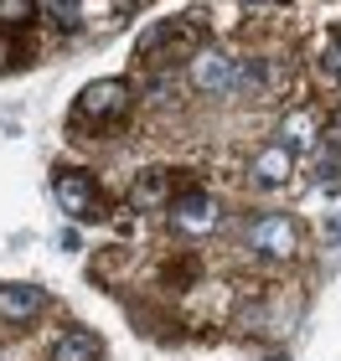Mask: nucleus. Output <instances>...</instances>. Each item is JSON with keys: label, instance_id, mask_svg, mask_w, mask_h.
I'll list each match as a JSON object with an SVG mask.
<instances>
[{"label": "nucleus", "instance_id": "nucleus-5", "mask_svg": "<svg viewBox=\"0 0 341 361\" xmlns=\"http://www.w3.org/2000/svg\"><path fill=\"white\" fill-rule=\"evenodd\" d=\"M166 212H171V222L181 227V233H213L217 227V202H213V191H202V186H181Z\"/></svg>", "mask_w": 341, "mask_h": 361}, {"label": "nucleus", "instance_id": "nucleus-13", "mask_svg": "<svg viewBox=\"0 0 341 361\" xmlns=\"http://www.w3.org/2000/svg\"><path fill=\"white\" fill-rule=\"evenodd\" d=\"M238 88H269V62L264 57L238 62Z\"/></svg>", "mask_w": 341, "mask_h": 361}, {"label": "nucleus", "instance_id": "nucleus-8", "mask_svg": "<svg viewBox=\"0 0 341 361\" xmlns=\"http://www.w3.org/2000/svg\"><path fill=\"white\" fill-rule=\"evenodd\" d=\"M47 305L52 300H47V289H37V284H0V320L6 325H31Z\"/></svg>", "mask_w": 341, "mask_h": 361}, {"label": "nucleus", "instance_id": "nucleus-7", "mask_svg": "<svg viewBox=\"0 0 341 361\" xmlns=\"http://www.w3.org/2000/svg\"><path fill=\"white\" fill-rule=\"evenodd\" d=\"M295 166H300V160L289 155L285 145H264V150L253 155V166H249V180L258 191H280V186L295 180Z\"/></svg>", "mask_w": 341, "mask_h": 361}, {"label": "nucleus", "instance_id": "nucleus-4", "mask_svg": "<svg viewBox=\"0 0 341 361\" xmlns=\"http://www.w3.org/2000/svg\"><path fill=\"white\" fill-rule=\"evenodd\" d=\"M140 52H145V57H155V52H166V57H197V52H202V21H197V16L160 21L150 37L140 42Z\"/></svg>", "mask_w": 341, "mask_h": 361}, {"label": "nucleus", "instance_id": "nucleus-2", "mask_svg": "<svg viewBox=\"0 0 341 361\" xmlns=\"http://www.w3.org/2000/svg\"><path fill=\"white\" fill-rule=\"evenodd\" d=\"M129 104H135V88L124 83V78H99V83H88L83 93H78V104H73V119L78 124H114V119H124Z\"/></svg>", "mask_w": 341, "mask_h": 361}, {"label": "nucleus", "instance_id": "nucleus-9", "mask_svg": "<svg viewBox=\"0 0 341 361\" xmlns=\"http://www.w3.org/2000/svg\"><path fill=\"white\" fill-rule=\"evenodd\" d=\"M321 140V119L311 109H295V114H285V124H280V135H274V145H285L289 155H311V145Z\"/></svg>", "mask_w": 341, "mask_h": 361}, {"label": "nucleus", "instance_id": "nucleus-1", "mask_svg": "<svg viewBox=\"0 0 341 361\" xmlns=\"http://www.w3.org/2000/svg\"><path fill=\"white\" fill-rule=\"evenodd\" d=\"M243 243H249L258 258H269V264H289L295 248H300V227H295V217H285V212H264V217H253L243 227Z\"/></svg>", "mask_w": 341, "mask_h": 361}, {"label": "nucleus", "instance_id": "nucleus-17", "mask_svg": "<svg viewBox=\"0 0 341 361\" xmlns=\"http://www.w3.org/2000/svg\"><path fill=\"white\" fill-rule=\"evenodd\" d=\"M326 145H331V150H341V109L331 114V124H326Z\"/></svg>", "mask_w": 341, "mask_h": 361}, {"label": "nucleus", "instance_id": "nucleus-10", "mask_svg": "<svg viewBox=\"0 0 341 361\" xmlns=\"http://www.w3.org/2000/svg\"><path fill=\"white\" fill-rule=\"evenodd\" d=\"M99 351H104V341L93 331H62L57 346L47 351V361H99Z\"/></svg>", "mask_w": 341, "mask_h": 361}, {"label": "nucleus", "instance_id": "nucleus-3", "mask_svg": "<svg viewBox=\"0 0 341 361\" xmlns=\"http://www.w3.org/2000/svg\"><path fill=\"white\" fill-rule=\"evenodd\" d=\"M186 78H191L197 93L227 98V93H238V57L217 52V47H202L197 57H186Z\"/></svg>", "mask_w": 341, "mask_h": 361}, {"label": "nucleus", "instance_id": "nucleus-14", "mask_svg": "<svg viewBox=\"0 0 341 361\" xmlns=\"http://www.w3.org/2000/svg\"><path fill=\"white\" fill-rule=\"evenodd\" d=\"M47 16H52V21L57 26H78V21H83V0H47Z\"/></svg>", "mask_w": 341, "mask_h": 361}, {"label": "nucleus", "instance_id": "nucleus-12", "mask_svg": "<svg viewBox=\"0 0 341 361\" xmlns=\"http://www.w3.org/2000/svg\"><path fill=\"white\" fill-rule=\"evenodd\" d=\"M37 16V0H0V31L6 26H26Z\"/></svg>", "mask_w": 341, "mask_h": 361}, {"label": "nucleus", "instance_id": "nucleus-11", "mask_svg": "<svg viewBox=\"0 0 341 361\" xmlns=\"http://www.w3.org/2000/svg\"><path fill=\"white\" fill-rule=\"evenodd\" d=\"M129 202H135L140 212H150V207H171V171H145L135 186H129Z\"/></svg>", "mask_w": 341, "mask_h": 361}, {"label": "nucleus", "instance_id": "nucleus-16", "mask_svg": "<svg viewBox=\"0 0 341 361\" xmlns=\"http://www.w3.org/2000/svg\"><path fill=\"white\" fill-rule=\"evenodd\" d=\"M321 73H326V83H336V88H341V37L326 47V57H321Z\"/></svg>", "mask_w": 341, "mask_h": 361}, {"label": "nucleus", "instance_id": "nucleus-15", "mask_svg": "<svg viewBox=\"0 0 341 361\" xmlns=\"http://www.w3.org/2000/svg\"><path fill=\"white\" fill-rule=\"evenodd\" d=\"M145 98H150V104H171V98H176V78L171 73H155L150 83H145Z\"/></svg>", "mask_w": 341, "mask_h": 361}, {"label": "nucleus", "instance_id": "nucleus-6", "mask_svg": "<svg viewBox=\"0 0 341 361\" xmlns=\"http://www.w3.org/2000/svg\"><path fill=\"white\" fill-rule=\"evenodd\" d=\"M57 202H62V212H73V217H104L99 180L88 171H57Z\"/></svg>", "mask_w": 341, "mask_h": 361}, {"label": "nucleus", "instance_id": "nucleus-18", "mask_svg": "<svg viewBox=\"0 0 341 361\" xmlns=\"http://www.w3.org/2000/svg\"><path fill=\"white\" fill-rule=\"evenodd\" d=\"M326 238H331V243H336V238H341V217H336V222H331V227H326Z\"/></svg>", "mask_w": 341, "mask_h": 361}]
</instances>
